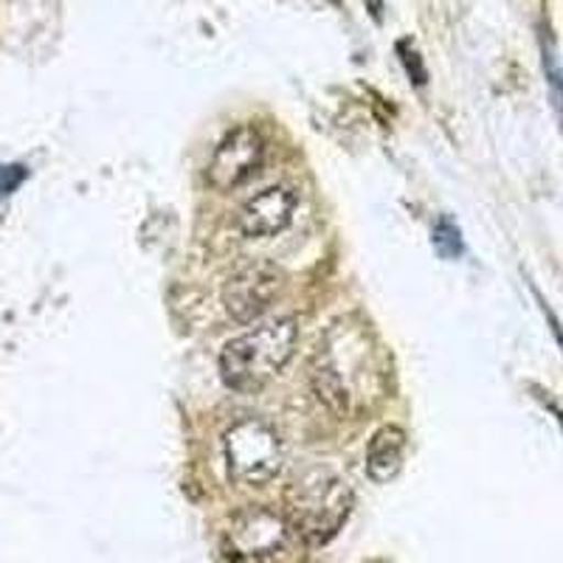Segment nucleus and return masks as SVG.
I'll list each match as a JSON object with an SVG mask.
<instances>
[{"instance_id": "nucleus-1", "label": "nucleus", "mask_w": 563, "mask_h": 563, "mask_svg": "<svg viewBox=\"0 0 563 563\" xmlns=\"http://www.w3.org/2000/svg\"><path fill=\"white\" fill-rule=\"evenodd\" d=\"M299 327L294 319H276L251 333L231 339L220 352V375L225 386L243 395L265 389L294 358Z\"/></svg>"}, {"instance_id": "nucleus-2", "label": "nucleus", "mask_w": 563, "mask_h": 563, "mask_svg": "<svg viewBox=\"0 0 563 563\" xmlns=\"http://www.w3.org/2000/svg\"><path fill=\"white\" fill-rule=\"evenodd\" d=\"M350 510L352 490L324 467H310L290 482L288 521L308 544H327L344 527Z\"/></svg>"}, {"instance_id": "nucleus-3", "label": "nucleus", "mask_w": 563, "mask_h": 563, "mask_svg": "<svg viewBox=\"0 0 563 563\" xmlns=\"http://www.w3.org/2000/svg\"><path fill=\"white\" fill-rule=\"evenodd\" d=\"M225 467L240 485H268L285 462L279 431L260 417H245L225 431Z\"/></svg>"}, {"instance_id": "nucleus-4", "label": "nucleus", "mask_w": 563, "mask_h": 563, "mask_svg": "<svg viewBox=\"0 0 563 563\" xmlns=\"http://www.w3.org/2000/svg\"><path fill=\"white\" fill-rule=\"evenodd\" d=\"M282 288H285V276L279 268L268 263H249L225 279L223 310L238 324L260 321L274 308Z\"/></svg>"}, {"instance_id": "nucleus-5", "label": "nucleus", "mask_w": 563, "mask_h": 563, "mask_svg": "<svg viewBox=\"0 0 563 563\" xmlns=\"http://www.w3.org/2000/svg\"><path fill=\"white\" fill-rule=\"evenodd\" d=\"M265 158V141L260 130L243 124L234 128L218 144L209 161V184L220 192H234L243 184H249Z\"/></svg>"}, {"instance_id": "nucleus-6", "label": "nucleus", "mask_w": 563, "mask_h": 563, "mask_svg": "<svg viewBox=\"0 0 563 563\" xmlns=\"http://www.w3.org/2000/svg\"><path fill=\"white\" fill-rule=\"evenodd\" d=\"M290 532L288 516L268 507H249L231 521L229 544L238 558H271L288 547Z\"/></svg>"}, {"instance_id": "nucleus-7", "label": "nucleus", "mask_w": 563, "mask_h": 563, "mask_svg": "<svg viewBox=\"0 0 563 563\" xmlns=\"http://www.w3.org/2000/svg\"><path fill=\"white\" fill-rule=\"evenodd\" d=\"M296 192L290 186H268L260 195L249 198L238 214V223L245 238H274L294 223Z\"/></svg>"}, {"instance_id": "nucleus-8", "label": "nucleus", "mask_w": 563, "mask_h": 563, "mask_svg": "<svg viewBox=\"0 0 563 563\" xmlns=\"http://www.w3.org/2000/svg\"><path fill=\"white\" fill-rule=\"evenodd\" d=\"M406 456V431L400 426H384L372 434L369 449H366V471L375 482H391Z\"/></svg>"}, {"instance_id": "nucleus-9", "label": "nucleus", "mask_w": 563, "mask_h": 563, "mask_svg": "<svg viewBox=\"0 0 563 563\" xmlns=\"http://www.w3.org/2000/svg\"><path fill=\"white\" fill-rule=\"evenodd\" d=\"M23 178H26V169L23 167H0V195L14 192Z\"/></svg>"}, {"instance_id": "nucleus-10", "label": "nucleus", "mask_w": 563, "mask_h": 563, "mask_svg": "<svg viewBox=\"0 0 563 563\" xmlns=\"http://www.w3.org/2000/svg\"><path fill=\"white\" fill-rule=\"evenodd\" d=\"M330 3H339V0H330Z\"/></svg>"}]
</instances>
